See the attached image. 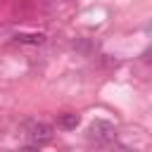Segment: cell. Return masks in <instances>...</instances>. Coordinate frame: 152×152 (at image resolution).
Masks as SVG:
<instances>
[{"label": "cell", "instance_id": "5b68a950", "mask_svg": "<svg viewBox=\"0 0 152 152\" xmlns=\"http://www.w3.org/2000/svg\"><path fill=\"white\" fill-rule=\"evenodd\" d=\"M19 152H40V147H38V145H26V147H21Z\"/></svg>", "mask_w": 152, "mask_h": 152}, {"label": "cell", "instance_id": "7a4b0ae2", "mask_svg": "<svg viewBox=\"0 0 152 152\" xmlns=\"http://www.w3.org/2000/svg\"><path fill=\"white\" fill-rule=\"evenodd\" d=\"M28 138H31V142L33 145H45V142H50L52 140V126H48V124H43V121H33V124H28Z\"/></svg>", "mask_w": 152, "mask_h": 152}, {"label": "cell", "instance_id": "3957f363", "mask_svg": "<svg viewBox=\"0 0 152 152\" xmlns=\"http://www.w3.org/2000/svg\"><path fill=\"white\" fill-rule=\"evenodd\" d=\"M78 114H74V112H66V114H62L59 119H57V126L59 128H64V131H71V128H76L78 126Z\"/></svg>", "mask_w": 152, "mask_h": 152}, {"label": "cell", "instance_id": "6da1fadb", "mask_svg": "<svg viewBox=\"0 0 152 152\" xmlns=\"http://www.w3.org/2000/svg\"><path fill=\"white\" fill-rule=\"evenodd\" d=\"M88 133H90V138H93L95 142H100V145H107V142L114 140V126H112L109 121H102V119L93 121L90 128H88Z\"/></svg>", "mask_w": 152, "mask_h": 152}, {"label": "cell", "instance_id": "277c9868", "mask_svg": "<svg viewBox=\"0 0 152 152\" xmlns=\"http://www.w3.org/2000/svg\"><path fill=\"white\" fill-rule=\"evenodd\" d=\"M14 40L17 43H28V45H40L45 40V36L43 33H19V36H14Z\"/></svg>", "mask_w": 152, "mask_h": 152}]
</instances>
